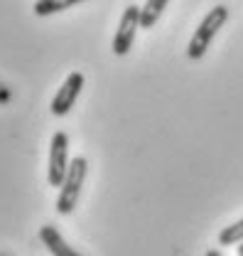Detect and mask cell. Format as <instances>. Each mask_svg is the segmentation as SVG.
<instances>
[{
  "instance_id": "obj_1",
  "label": "cell",
  "mask_w": 243,
  "mask_h": 256,
  "mask_svg": "<svg viewBox=\"0 0 243 256\" xmlns=\"http://www.w3.org/2000/svg\"><path fill=\"white\" fill-rule=\"evenodd\" d=\"M86 172H89V160L86 158L76 156L69 162V172L61 182L59 197H57V212L59 214H71L74 207L79 204V194H81V188H84Z\"/></svg>"
},
{
  "instance_id": "obj_10",
  "label": "cell",
  "mask_w": 243,
  "mask_h": 256,
  "mask_svg": "<svg viewBox=\"0 0 243 256\" xmlns=\"http://www.w3.org/2000/svg\"><path fill=\"white\" fill-rule=\"evenodd\" d=\"M204 256H224V254H221L219 249H209V252H207V254H204Z\"/></svg>"
},
{
  "instance_id": "obj_11",
  "label": "cell",
  "mask_w": 243,
  "mask_h": 256,
  "mask_svg": "<svg viewBox=\"0 0 243 256\" xmlns=\"http://www.w3.org/2000/svg\"><path fill=\"white\" fill-rule=\"evenodd\" d=\"M239 256H243V242L239 244Z\"/></svg>"
},
{
  "instance_id": "obj_5",
  "label": "cell",
  "mask_w": 243,
  "mask_h": 256,
  "mask_svg": "<svg viewBox=\"0 0 243 256\" xmlns=\"http://www.w3.org/2000/svg\"><path fill=\"white\" fill-rule=\"evenodd\" d=\"M81 89H84V74H81V72H71V74L64 79L59 92L54 94L49 111H52L54 116H66V114L74 108V104H76V98L81 94Z\"/></svg>"
},
{
  "instance_id": "obj_7",
  "label": "cell",
  "mask_w": 243,
  "mask_h": 256,
  "mask_svg": "<svg viewBox=\"0 0 243 256\" xmlns=\"http://www.w3.org/2000/svg\"><path fill=\"white\" fill-rule=\"evenodd\" d=\"M167 2H170V0H148V2L140 8V28H143V30H150L152 25L160 20V15H162V10L167 8Z\"/></svg>"
},
{
  "instance_id": "obj_8",
  "label": "cell",
  "mask_w": 243,
  "mask_h": 256,
  "mask_svg": "<svg viewBox=\"0 0 243 256\" xmlns=\"http://www.w3.org/2000/svg\"><path fill=\"white\" fill-rule=\"evenodd\" d=\"M79 2H84V0H37L32 10H34L37 18H47V15L61 12V10H69V8H74Z\"/></svg>"
},
{
  "instance_id": "obj_2",
  "label": "cell",
  "mask_w": 243,
  "mask_h": 256,
  "mask_svg": "<svg viewBox=\"0 0 243 256\" xmlns=\"http://www.w3.org/2000/svg\"><path fill=\"white\" fill-rule=\"evenodd\" d=\"M229 20V8L226 5H216L214 10H209V15L202 20V25L197 28V32L192 34L189 44H187V57L189 60H202L212 44V40L216 37V32L224 28V22Z\"/></svg>"
},
{
  "instance_id": "obj_4",
  "label": "cell",
  "mask_w": 243,
  "mask_h": 256,
  "mask_svg": "<svg viewBox=\"0 0 243 256\" xmlns=\"http://www.w3.org/2000/svg\"><path fill=\"white\" fill-rule=\"evenodd\" d=\"M140 28V8L138 5H128L123 10V18L118 22V30H116V37H113V54L116 57H123L130 52L133 42H135V32Z\"/></svg>"
},
{
  "instance_id": "obj_3",
  "label": "cell",
  "mask_w": 243,
  "mask_h": 256,
  "mask_svg": "<svg viewBox=\"0 0 243 256\" xmlns=\"http://www.w3.org/2000/svg\"><path fill=\"white\" fill-rule=\"evenodd\" d=\"M69 136L64 130H57L49 143V168H47V180L52 188H61L66 172H69Z\"/></svg>"
},
{
  "instance_id": "obj_6",
  "label": "cell",
  "mask_w": 243,
  "mask_h": 256,
  "mask_svg": "<svg viewBox=\"0 0 243 256\" xmlns=\"http://www.w3.org/2000/svg\"><path fill=\"white\" fill-rule=\"evenodd\" d=\"M39 239H42V244L49 249L52 256H81L74 246H69V244L64 242V236L59 234V229L52 226V224L39 226Z\"/></svg>"
},
{
  "instance_id": "obj_9",
  "label": "cell",
  "mask_w": 243,
  "mask_h": 256,
  "mask_svg": "<svg viewBox=\"0 0 243 256\" xmlns=\"http://www.w3.org/2000/svg\"><path fill=\"white\" fill-rule=\"evenodd\" d=\"M243 242V220L229 224L219 232V244L221 246H239Z\"/></svg>"
}]
</instances>
